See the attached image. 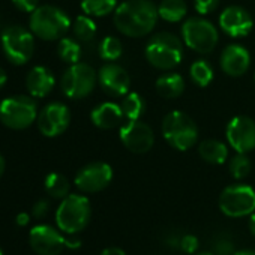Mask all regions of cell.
<instances>
[{
    "label": "cell",
    "mask_w": 255,
    "mask_h": 255,
    "mask_svg": "<svg viewBox=\"0 0 255 255\" xmlns=\"http://www.w3.org/2000/svg\"><path fill=\"white\" fill-rule=\"evenodd\" d=\"M11 2L17 9L29 14H32L39 6V0H11Z\"/></svg>",
    "instance_id": "36"
},
{
    "label": "cell",
    "mask_w": 255,
    "mask_h": 255,
    "mask_svg": "<svg viewBox=\"0 0 255 255\" xmlns=\"http://www.w3.org/2000/svg\"><path fill=\"white\" fill-rule=\"evenodd\" d=\"M144 53L147 62L152 66L161 71H168L182 62L183 45L176 35L168 32H161L149 39Z\"/></svg>",
    "instance_id": "4"
},
{
    "label": "cell",
    "mask_w": 255,
    "mask_h": 255,
    "mask_svg": "<svg viewBox=\"0 0 255 255\" xmlns=\"http://www.w3.org/2000/svg\"><path fill=\"white\" fill-rule=\"evenodd\" d=\"M198 153L203 161L213 164V165H221L228 158V147L222 141L206 140L198 146Z\"/></svg>",
    "instance_id": "21"
},
{
    "label": "cell",
    "mask_w": 255,
    "mask_h": 255,
    "mask_svg": "<svg viewBox=\"0 0 255 255\" xmlns=\"http://www.w3.org/2000/svg\"><path fill=\"white\" fill-rule=\"evenodd\" d=\"M29 243L38 255H60L65 249V236L51 225H35L29 233Z\"/></svg>",
    "instance_id": "15"
},
{
    "label": "cell",
    "mask_w": 255,
    "mask_h": 255,
    "mask_svg": "<svg viewBox=\"0 0 255 255\" xmlns=\"http://www.w3.org/2000/svg\"><path fill=\"white\" fill-rule=\"evenodd\" d=\"M50 212V203H48V200H38L35 204H33V207H32V215H33V218H36V219H42V218H45L47 216V213Z\"/></svg>",
    "instance_id": "35"
},
{
    "label": "cell",
    "mask_w": 255,
    "mask_h": 255,
    "mask_svg": "<svg viewBox=\"0 0 255 255\" xmlns=\"http://www.w3.org/2000/svg\"><path fill=\"white\" fill-rule=\"evenodd\" d=\"M219 5V0H194V8L200 15H207L213 12Z\"/></svg>",
    "instance_id": "33"
},
{
    "label": "cell",
    "mask_w": 255,
    "mask_h": 255,
    "mask_svg": "<svg viewBox=\"0 0 255 255\" xmlns=\"http://www.w3.org/2000/svg\"><path fill=\"white\" fill-rule=\"evenodd\" d=\"M221 212L228 218H243L255 212V191L249 185L227 186L218 200Z\"/></svg>",
    "instance_id": "9"
},
{
    "label": "cell",
    "mask_w": 255,
    "mask_h": 255,
    "mask_svg": "<svg viewBox=\"0 0 255 255\" xmlns=\"http://www.w3.org/2000/svg\"><path fill=\"white\" fill-rule=\"evenodd\" d=\"M158 17V6L150 0H126L114 11V26L122 35L141 38L155 29Z\"/></svg>",
    "instance_id": "1"
},
{
    "label": "cell",
    "mask_w": 255,
    "mask_h": 255,
    "mask_svg": "<svg viewBox=\"0 0 255 255\" xmlns=\"http://www.w3.org/2000/svg\"><path fill=\"white\" fill-rule=\"evenodd\" d=\"M15 222H17V225H20V227H26V225L30 222V215L26 213V212H21V213L17 215Z\"/></svg>",
    "instance_id": "38"
},
{
    "label": "cell",
    "mask_w": 255,
    "mask_h": 255,
    "mask_svg": "<svg viewBox=\"0 0 255 255\" xmlns=\"http://www.w3.org/2000/svg\"><path fill=\"white\" fill-rule=\"evenodd\" d=\"M113 180V168L105 162H92L84 165L75 176V186L86 194L104 191Z\"/></svg>",
    "instance_id": "14"
},
{
    "label": "cell",
    "mask_w": 255,
    "mask_h": 255,
    "mask_svg": "<svg viewBox=\"0 0 255 255\" xmlns=\"http://www.w3.org/2000/svg\"><path fill=\"white\" fill-rule=\"evenodd\" d=\"M72 30H74V36L80 42H89L96 35V24L89 15H80L77 17Z\"/></svg>",
    "instance_id": "28"
},
{
    "label": "cell",
    "mask_w": 255,
    "mask_h": 255,
    "mask_svg": "<svg viewBox=\"0 0 255 255\" xmlns=\"http://www.w3.org/2000/svg\"><path fill=\"white\" fill-rule=\"evenodd\" d=\"M213 254L215 255H233L236 252L234 249V242L225 236V234H219L213 239Z\"/></svg>",
    "instance_id": "32"
},
{
    "label": "cell",
    "mask_w": 255,
    "mask_h": 255,
    "mask_svg": "<svg viewBox=\"0 0 255 255\" xmlns=\"http://www.w3.org/2000/svg\"><path fill=\"white\" fill-rule=\"evenodd\" d=\"M98 81L105 93L111 96H123L128 93L131 86L129 74L126 72L125 68H122L117 63L108 62L105 63L98 74Z\"/></svg>",
    "instance_id": "17"
},
{
    "label": "cell",
    "mask_w": 255,
    "mask_h": 255,
    "mask_svg": "<svg viewBox=\"0 0 255 255\" xmlns=\"http://www.w3.org/2000/svg\"><path fill=\"white\" fill-rule=\"evenodd\" d=\"M0 255H3V252H2V249H0Z\"/></svg>",
    "instance_id": "45"
},
{
    "label": "cell",
    "mask_w": 255,
    "mask_h": 255,
    "mask_svg": "<svg viewBox=\"0 0 255 255\" xmlns=\"http://www.w3.org/2000/svg\"><path fill=\"white\" fill-rule=\"evenodd\" d=\"M182 38L191 50L200 54L212 53L219 41L218 29L209 20L201 17H192L183 23Z\"/></svg>",
    "instance_id": "8"
},
{
    "label": "cell",
    "mask_w": 255,
    "mask_h": 255,
    "mask_svg": "<svg viewBox=\"0 0 255 255\" xmlns=\"http://www.w3.org/2000/svg\"><path fill=\"white\" fill-rule=\"evenodd\" d=\"M57 56L68 65L78 63L81 59V45L72 38H62L57 44Z\"/></svg>",
    "instance_id": "26"
},
{
    "label": "cell",
    "mask_w": 255,
    "mask_h": 255,
    "mask_svg": "<svg viewBox=\"0 0 255 255\" xmlns=\"http://www.w3.org/2000/svg\"><path fill=\"white\" fill-rule=\"evenodd\" d=\"M198 245H200L198 239L192 234H185L180 239V251L185 254H195L198 249Z\"/></svg>",
    "instance_id": "34"
},
{
    "label": "cell",
    "mask_w": 255,
    "mask_h": 255,
    "mask_svg": "<svg viewBox=\"0 0 255 255\" xmlns=\"http://www.w3.org/2000/svg\"><path fill=\"white\" fill-rule=\"evenodd\" d=\"M219 27L231 38L248 36L254 27L251 14L242 6H228L219 15Z\"/></svg>",
    "instance_id": "16"
},
{
    "label": "cell",
    "mask_w": 255,
    "mask_h": 255,
    "mask_svg": "<svg viewBox=\"0 0 255 255\" xmlns=\"http://www.w3.org/2000/svg\"><path fill=\"white\" fill-rule=\"evenodd\" d=\"M98 74L87 63H74L62 75L60 87L65 96L71 99H81L90 95L96 86Z\"/></svg>",
    "instance_id": "10"
},
{
    "label": "cell",
    "mask_w": 255,
    "mask_h": 255,
    "mask_svg": "<svg viewBox=\"0 0 255 255\" xmlns=\"http://www.w3.org/2000/svg\"><path fill=\"white\" fill-rule=\"evenodd\" d=\"M249 231L255 237V212L252 215H249Z\"/></svg>",
    "instance_id": "40"
},
{
    "label": "cell",
    "mask_w": 255,
    "mask_h": 255,
    "mask_svg": "<svg viewBox=\"0 0 255 255\" xmlns=\"http://www.w3.org/2000/svg\"><path fill=\"white\" fill-rule=\"evenodd\" d=\"M122 42L114 36H105L99 44V56L107 62H114L122 56Z\"/></svg>",
    "instance_id": "31"
},
{
    "label": "cell",
    "mask_w": 255,
    "mask_h": 255,
    "mask_svg": "<svg viewBox=\"0 0 255 255\" xmlns=\"http://www.w3.org/2000/svg\"><path fill=\"white\" fill-rule=\"evenodd\" d=\"M156 90L162 98L167 99H174L180 96L185 90V80L180 74L171 72L161 75L156 80Z\"/></svg>",
    "instance_id": "22"
},
{
    "label": "cell",
    "mask_w": 255,
    "mask_h": 255,
    "mask_svg": "<svg viewBox=\"0 0 255 255\" xmlns=\"http://www.w3.org/2000/svg\"><path fill=\"white\" fill-rule=\"evenodd\" d=\"M38 129L44 137L54 138L62 135L71 123V111L62 102L47 104L38 113Z\"/></svg>",
    "instance_id": "11"
},
{
    "label": "cell",
    "mask_w": 255,
    "mask_h": 255,
    "mask_svg": "<svg viewBox=\"0 0 255 255\" xmlns=\"http://www.w3.org/2000/svg\"><path fill=\"white\" fill-rule=\"evenodd\" d=\"M44 186H45L47 194L56 200H63L65 197L69 195V191H71L69 180L60 173H50L45 177Z\"/></svg>",
    "instance_id": "25"
},
{
    "label": "cell",
    "mask_w": 255,
    "mask_h": 255,
    "mask_svg": "<svg viewBox=\"0 0 255 255\" xmlns=\"http://www.w3.org/2000/svg\"><path fill=\"white\" fill-rule=\"evenodd\" d=\"M6 80H8V75H6L5 69H3L2 66H0V89H2V87L5 86Z\"/></svg>",
    "instance_id": "41"
},
{
    "label": "cell",
    "mask_w": 255,
    "mask_h": 255,
    "mask_svg": "<svg viewBox=\"0 0 255 255\" xmlns=\"http://www.w3.org/2000/svg\"><path fill=\"white\" fill-rule=\"evenodd\" d=\"M191 78L197 86L206 87L213 80V68L206 60H197L191 65Z\"/></svg>",
    "instance_id": "29"
},
{
    "label": "cell",
    "mask_w": 255,
    "mask_h": 255,
    "mask_svg": "<svg viewBox=\"0 0 255 255\" xmlns=\"http://www.w3.org/2000/svg\"><path fill=\"white\" fill-rule=\"evenodd\" d=\"M122 117V108L114 102H104L95 107L90 114L92 123L96 128H99V129H113V128H116L120 123Z\"/></svg>",
    "instance_id": "20"
},
{
    "label": "cell",
    "mask_w": 255,
    "mask_h": 255,
    "mask_svg": "<svg viewBox=\"0 0 255 255\" xmlns=\"http://www.w3.org/2000/svg\"><path fill=\"white\" fill-rule=\"evenodd\" d=\"M228 170H230V174L236 180H242L249 176V173L252 170V162L246 156V153H237L230 159Z\"/></svg>",
    "instance_id": "30"
},
{
    "label": "cell",
    "mask_w": 255,
    "mask_h": 255,
    "mask_svg": "<svg viewBox=\"0 0 255 255\" xmlns=\"http://www.w3.org/2000/svg\"><path fill=\"white\" fill-rule=\"evenodd\" d=\"M90 216L92 207L87 197L69 194L62 200L56 210V224L65 234H78L87 227Z\"/></svg>",
    "instance_id": "3"
},
{
    "label": "cell",
    "mask_w": 255,
    "mask_h": 255,
    "mask_svg": "<svg viewBox=\"0 0 255 255\" xmlns=\"http://www.w3.org/2000/svg\"><path fill=\"white\" fill-rule=\"evenodd\" d=\"M159 17L168 23L182 21L188 12V6L185 0H162L158 6Z\"/></svg>",
    "instance_id": "23"
},
{
    "label": "cell",
    "mask_w": 255,
    "mask_h": 255,
    "mask_svg": "<svg viewBox=\"0 0 255 255\" xmlns=\"http://www.w3.org/2000/svg\"><path fill=\"white\" fill-rule=\"evenodd\" d=\"M251 66V56L248 50L239 44L225 47L221 54V69L230 77H242Z\"/></svg>",
    "instance_id": "18"
},
{
    "label": "cell",
    "mask_w": 255,
    "mask_h": 255,
    "mask_svg": "<svg viewBox=\"0 0 255 255\" xmlns=\"http://www.w3.org/2000/svg\"><path fill=\"white\" fill-rule=\"evenodd\" d=\"M233 255H255V251H252V249H242V251H236Z\"/></svg>",
    "instance_id": "42"
},
{
    "label": "cell",
    "mask_w": 255,
    "mask_h": 255,
    "mask_svg": "<svg viewBox=\"0 0 255 255\" xmlns=\"http://www.w3.org/2000/svg\"><path fill=\"white\" fill-rule=\"evenodd\" d=\"M197 255H215L213 252H200V254H197Z\"/></svg>",
    "instance_id": "44"
},
{
    "label": "cell",
    "mask_w": 255,
    "mask_h": 255,
    "mask_svg": "<svg viewBox=\"0 0 255 255\" xmlns=\"http://www.w3.org/2000/svg\"><path fill=\"white\" fill-rule=\"evenodd\" d=\"M116 8L117 0H81V9L89 17H105Z\"/></svg>",
    "instance_id": "27"
},
{
    "label": "cell",
    "mask_w": 255,
    "mask_h": 255,
    "mask_svg": "<svg viewBox=\"0 0 255 255\" xmlns=\"http://www.w3.org/2000/svg\"><path fill=\"white\" fill-rule=\"evenodd\" d=\"M56 84V78L53 72L45 66H35L29 71L26 77V87L30 96L33 98H45Z\"/></svg>",
    "instance_id": "19"
},
{
    "label": "cell",
    "mask_w": 255,
    "mask_h": 255,
    "mask_svg": "<svg viewBox=\"0 0 255 255\" xmlns=\"http://www.w3.org/2000/svg\"><path fill=\"white\" fill-rule=\"evenodd\" d=\"M101 255H126V252L120 248H116V246H111V248H107L101 252Z\"/></svg>",
    "instance_id": "39"
},
{
    "label": "cell",
    "mask_w": 255,
    "mask_h": 255,
    "mask_svg": "<svg viewBox=\"0 0 255 255\" xmlns=\"http://www.w3.org/2000/svg\"><path fill=\"white\" fill-rule=\"evenodd\" d=\"M32 33L42 41L62 39L71 27V20L65 11L53 5L38 6L29 20Z\"/></svg>",
    "instance_id": "2"
},
{
    "label": "cell",
    "mask_w": 255,
    "mask_h": 255,
    "mask_svg": "<svg viewBox=\"0 0 255 255\" xmlns=\"http://www.w3.org/2000/svg\"><path fill=\"white\" fill-rule=\"evenodd\" d=\"M162 135L176 150H189L198 138L195 122L183 111H171L162 120Z\"/></svg>",
    "instance_id": "6"
},
{
    "label": "cell",
    "mask_w": 255,
    "mask_h": 255,
    "mask_svg": "<svg viewBox=\"0 0 255 255\" xmlns=\"http://www.w3.org/2000/svg\"><path fill=\"white\" fill-rule=\"evenodd\" d=\"M5 168H6V162H5V158L0 155V177L3 176V173H5Z\"/></svg>",
    "instance_id": "43"
},
{
    "label": "cell",
    "mask_w": 255,
    "mask_h": 255,
    "mask_svg": "<svg viewBox=\"0 0 255 255\" xmlns=\"http://www.w3.org/2000/svg\"><path fill=\"white\" fill-rule=\"evenodd\" d=\"M120 108L126 120H140L146 113V101L140 93H129L123 98Z\"/></svg>",
    "instance_id": "24"
},
{
    "label": "cell",
    "mask_w": 255,
    "mask_h": 255,
    "mask_svg": "<svg viewBox=\"0 0 255 255\" xmlns=\"http://www.w3.org/2000/svg\"><path fill=\"white\" fill-rule=\"evenodd\" d=\"M38 113V104L30 95H15L0 102V122L9 129H26L36 122Z\"/></svg>",
    "instance_id": "5"
},
{
    "label": "cell",
    "mask_w": 255,
    "mask_h": 255,
    "mask_svg": "<svg viewBox=\"0 0 255 255\" xmlns=\"http://www.w3.org/2000/svg\"><path fill=\"white\" fill-rule=\"evenodd\" d=\"M227 141L237 153L255 149V122L248 116H236L227 125Z\"/></svg>",
    "instance_id": "13"
},
{
    "label": "cell",
    "mask_w": 255,
    "mask_h": 255,
    "mask_svg": "<svg viewBox=\"0 0 255 255\" xmlns=\"http://www.w3.org/2000/svg\"><path fill=\"white\" fill-rule=\"evenodd\" d=\"M0 44L8 62L15 66L26 65L35 53V35L23 26H9L2 32Z\"/></svg>",
    "instance_id": "7"
},
{
    "label": "cell",
    "mask_w": 255,
    "mask_h": 255,
    "mask_svg": "<svg viewBox=\"0 0 255 255\" xmlns=\"http://www.w3.org/2000/svg\"><path fill=\"white\" fill-rule=\"evenodd\" d=\"M81 246V239L75 234H68V237H65V248L68 249H78Z\"/></svg>",
    "instance_id": "37"
},
{
    "label": "cell",
    "mask_w": 255,
    "mask_h": 255,
    "mask_svg": "<svg viewBox=\"0 0 255 255\" xmlns=\"http://www.w3.org/2000/svg\"><path fill=\"white\" fill-rule=\"evenodd\" d=\"M119 137L128 150L137 155L149 152L155 143V134L152 128L141 120H128L120 128Z\"/></svg>",
    "instance_id": "12"
}]
</instances>
